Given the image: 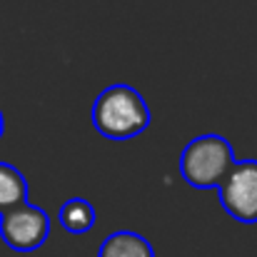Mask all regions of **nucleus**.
Listing matches in <instances>:
<instances>
[{
	"instance_id": "6",
	"label": "nucleus",
	"mask_w": 257,
	"mask_h": 257,
	"mask_svg": "<svg viewBox=\"0 0 257 257\" xmlns=\"http://www.w3.org/2000/svg\"><path fill=\"white\" fill-rule=\"evenodd\" d=\"M28 202V180L10 163L0 160V215Z\"/></svg>"
},
{
	"instance_id": "3",
	"label": "nucleus",
	"mask_w": 257,
	"mask_h": 257,
	"mask_svg": "<svg viewBox=\"0 0 257 257\" xmlns=\"http://www.w3.org/2000/svg\"><path fill=\"white\" fill-rule=\"evenodd\" d=\"M50 235V215L38 205H20L0 215V237L15 252H33Z\"/></svg>"
},
{
	"instance_id": "8",
	"label": "nucleus",
	"mask_w": 257,
	"mask_h": 257,
	"mask_svg": "<svg viewBox=\"0 0 257 257\" xmlns=\"http://www.w3.org/2000/svg\"><path fill=\"white\" fill-rule=\"evenodd\" d=\"M3 133H5V117H3V110H0V138H3Z\"/></svg>"
},
{
	"instance_id": "1",
	"label": "nucleus",
	"mask_w": 257,
	"mask_h": 257,
	"mask_svg": "<svg viewBox=\"0 0 257 257\" xmlns=\"http://www.w3.org/2000/svg\"><path fill=\"white\" fill-rule=\"evenodd\" d=\"M95 130L107 140H130L148 130L153 115L145 97L125 83L107 85L90 110Z\"/></svg>"
},
{
	"instance_id": "2",
	"label": "nucleus",
	"mask_w": 257,
	"mask_h": 257,
	"mask_svg": "<svg viewBox=\"0 0 257 257\" xmlns=\"http://www.w3.org/2000/svg\"><path fill=\"white\" fill-rule=\"evenodd\" d=\"M235 165V153L227 138L217 133H205L192 138L180 155V175L195 190L217 187L230 168Z\"/></svg>"
},
{
	"instance_id": "7",
	"label": "nucleus",
	"mask_w": 257,
	"mask_h": 257,
	"mask_svg": "<svg viewBox=\"0 0 257 257\" xmlns=\"http://www.w3.org/2000/svg\"><path fill=\"white\" fill-rule=\"evenodd\" d=\"M58 220H60L63 230H68L70 235H85L87 230H92L97 215L85 197H68L58 212Z\"/></svg>"
},
{
	"instance_id": "4",
	"label": "nucleus",
	"mask_w": 257,
	"mask_h": 257,
	"mask_svg": "<svg viewBox=\"0 0 257 257\" xmlns=\"http://www.w3.org/2000/svg\"><path fill=\"white\" fill-rule=\"evenodd\" d=\"M220 205L240 222H257V160H235V165L217 185Z\"/></svg>"
},
{
	"instance_id": "5",
	"label": "nucleus",
	"mask_w": 257,
	"mask_h": 257,
	"mask_svg": "<svg viewBox=\"0 0 257 257\" xmlns=\"http://www.w3.org/2000/svg\"><path fill=\"white\" fill-rule=\"evenodd\" d=\"M97 257H155V250L143 235L133 230H117L100 242Z\"/></svg>"
}]
</instances>
